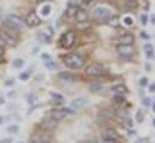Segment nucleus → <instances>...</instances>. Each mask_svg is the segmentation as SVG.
<instances>
[{"label":"nucleus","instance_id":"nucleus-22","mask_svg":"<svg viewBox=\"0 0 155 143\" xmlns=\"http://www.w3.org/2000/svg\"><path fill=\"white\" fill-rule=\"evenodd\" d=\"M38 39L41 41V42H44V44H48L50 41H51V38H48L47 35H45L44 33H41L39 36H38Z\"/></svg>","mask_w":155,"mask_h":143},{"label":"nucleus","instance_id":"nucleus-37","mask_svg":"<svg viewBox=\"0 0 155 143\" xmlns=\"http://www.w3.org/2000/svg\"><path fill=\"white\" fill-rule=\"evenodd\" d=\"M0 143H12V138H2L0 139Z\"/></svg>","mask_w":155,"mask_h":143},{"label":"nucleus","instance_id":"nucleus-10","mask_svg":"<svg viewBox=\"0 0 155 143\" xmlns=\"http://www.w3.org/2000/svg\"><path fill=\"white\" fill-rule=\"evenodd\" d=\"M56 126H57V121L53 120V119L50 118V116L42 119L41 122H40V125H39V127H40L41 130H44V131H51V130H53Z\"/></svg>","mask_w":155,"mask_h":143},{"label":"nucleus","instance_id":"nucleus-29","mask_svg":"<svg viewBox=\"0 0 155 143\" xmlns=\"http://www.w3.org/2000/svg\"><path fill=\"white\" fill-rule=\"evenodd\" d=\"M7 131H8L10 133H17V132L19 131V127H18L17 125H11V126L7 127Z\"/></svg>","mask_w":155,"mask_h":143},{"label":"nucleus","instance_id":"nucleus-17","mask_svg":"<svg viewBox=\"0 0 155 143\" xmlns=\"http://www.w3.org/2000/svg\"><path fill=\"white\" fill-rule=\"evenodd\" d=\"M111 91H113L115 95H122V96H124V95L127 92V88H126V86H125V85L119 84V85L113 86V87H111Z\"/></svg>","mask_w":155,"mask_h":143},{"label":"nucleus","instance_id":"nucleus-25","mask_svg":"<svg viewBox=\"0 0 155 143\" xmlns=\"http://www.w3.org/2000/svg\"><path fill=\"white\" fill-rule=\"evenodd\" d=\"M102 88H103V86H102V84H99V82L92 84V85L90 86V90H91V91H93V92H96V91H101Z\"/></svg>","mask_w":155,"mask_h":143},{"label":"nucleus","instance_id":"nucleus-5","mask_svg":"<svg viewBox=\"0 0 155 143\" xmlns=\"http://www.w3.org/2000/svg\"><path fill=\"white\" fill-rule=\"evenodd\" d=\"M73 113H74V110H73V109H70V108L54 109V110H52V111H51L50 118H52V119H53V120H56V121H61V120H63L67 115L73 114Z\"/></svg>","mask_w":155,"mask_h":143},{"label":"nucleus","instance_id":"nucleus-15","mask_svg":"<svg viewBox=\"0 0 155 143\" xmlns=\"http://www.w3.org/2000/svg\"><path fill=\"white\" fill-rule=\"evenodd\" d=\"M102 138L103 141H117V135L113 130H107L102 133Z\"/></svg>","mask_w":155,"mask_h":143},{"label":"nucleus","instance_id":"nucleus-28","mask_svg":"<svg viewBox=\"0 0 155 143\" xmlns=\"http://www.w3.org/2000/svg\"><path fill=\"white\" fill-rule=\"evenodd\" d=\"M45 67H47L48 69H53V68L56 67V64H54V62L50 58V59H46V61H45Z\"/></svg>","mask_w":155,"mask_h":143},{"label":"nucleus","instance_id":"nucleus-4","mask_svg":"<svg viewBox=\"0 0 155 143\" xmlns=\"http://www.w3.org/2000/svg\"><path fill=\"white\" fill-rule=\"evenodd\" d=\"M31 143H52L51 137L47 135V131H36L30 136Z\"/></svg>","mask_w":155,"mask_h":143},{"label":"nucleus","instance_id":"nucleus-8","mask_svg":"<svg viewBox=\"0 0 155 143\" xmlns=\"http://www.w3.org/2000/svg\"><path fill=\"white\" fill-rule=\"evenodd\" d=\"M93 16L98 21L105 22V21H108L110 18V11L108 8H105V7H96L93 10Z\"/></svg>","mask_w":155,"mask_h":143},{"label":"nucleus","instance_id":"nucleus-13","mask_svg":"<svg viewBox=\"0 0 155 143\" xmlns=\"http://www.w3.org/2000/svg\"><path fill=\"white\" fill-rule=\"evenodd\" d=\"M119 45H132L133 44V35L131 34H124L117 38Z\"/></svg>","mask_w":155,"mask_h":143},{"label":"nucleus","instance_id":"nucleus-34","mask_svg":"<svg viewBox=\"0 0 155 143\" xmlns=\"http://www.w3.org/2000/svg\"><path fill=\"white\" fill-rule=\"evenodd\" d=\"M139 85L140 86H147L148 85V79L147 78H142L140 81H139Z\"/></svg>","mask_w":155,"mask_h":143},{"label":"nucleus","instance_id":"nucleus-32","mask_svg":"<svg viewBox=\"0 0 155 143\" xmlns=\"http://www.w3.org/2000/svg\"><path fill=\"white\" fill-rule=\"evenodd\" d=\"M137 121H138V122H142V121H143V114H142L140 110L137 111Z\"/></svg>","mask_w":155,"mask_h":143},{"label":"nucleus","instance_id":"nucleus-49","mask_svg":"<svg viewBox=\"0 0 155 143\" xmlns=\"http://www.w3.org/2000/svg\"><path fill=\"white\" fill-rule=\"evenodd\" d=\"M153 110L155 111V102H154V104H153Z\"/></svg>","mask_w":155,"mask_h":143},{"label":"nucleus","instance_id":"nucleus-45","mask_svg":"<svg viewBox=\"0 0 155 143\" xmlns=\"http://www.w3.org/2000/svg\"><path fill=\"white\" fill-rule=\"evenodd\" d=\"M140 36H142V38H145V39H148V38H149V36H148L147 34H144V32H142V34H140Z\"/></svg>","mask_w":155,"mask_h":143},{"label":"nucleus","instance_id":"nucleus-11","mask_svg":"<svg viewBox=\"0 0 155 143\" xmlns=\"http://www.w3.org/2000/svg\"><path fill=\"white\" fill-rule=\"evenodd\" d=\"M117 52L120 56H122L124 58H128L133 55V47L132 45H117L116 47Z\"/></svg>","mask_w":155,"mask_h":143},{"label":"nucleus","instance_id":"nucleus-33","mask_svg":"<svg viewBox=\"0 0 155 143\" xmlns=\"http://www.w3.org/2000/svg\"><path fill=\"white\" fill-rule=\"evenodd\" d=\"M147 21H148V16H147V15H143V16L140 17V23H142L143 25H145V24H147Z\"/></svg>","mask_w":155,"mask_h":143},{"label":"nucleus","instance_id":"nucleus-43","mask_svg":"<svg viewBox=\"0 0 155 143\" xmlns=\"http://www.w3.org/2000/svg\"><path fill=\"white\" fill-rule=\"evenodd\" d=\"M4 103H5V98H4V97H1V96H0V105H2V104H4Z\"/></svg>","mask_w":155,"mask_h":143},{"label":"nucleus","instance_id":"nucleus-2","mask_svg":"<svg viewBox=\"0 0 155 143\" xmlns=\"http://www.w3.org/2000/svg\"><path fill=\"white\" fill-rule=\"evenodd\" d=\"M6 23H7V25L10 27V28H12L13 30H17V32H21V30H23V28H24V25H25V23H24V19L22 18V17H19V16H17V15H8L7 17H6Z\"/></svg>","mask_w":155,"mask_h":143},{"label":"nucleus","instance_id":"nucleus-50","mask_svg":"<svg viewBox=\"0 0 155 143\" xmlns=\"http://www.w3.org/2000/svg\"><path fill=\"white\" fill-rule=\"evenodd\" d=\"M153 124H154V126H155V119H154V120H153Z\"/></svg>","mask_w":155,"mask_h":143},{"label":"nucleus","instance_id":"nucleus-19","mask_svg":"<svg viewBox=\"0 0 155 143\" xmlns=\"http://www.w3.org/2000/svg\"><path fill=\"white\" fill-rule=\"evenodd\" d=\"M144 50L147 51V56H148V58H154L155 53H154V50H153V47H151L150 44H145V45H144Z\"/></svg>","mask_w":155,"mask_h":143},{"label":"nucleus","instance_id":"nucleus-3","mask_svg":"<svg viewBox=\"0 0 155 143\" xmlns=\"http://www.w3.org/2000/svg\"><path fill=\"white\" fill-rule=\"evenodd\" d=\"M59 44L63 48H71L75 44V33L71 30L63 33L59 38Z\"/></svg>","mask_w":155,"mask_h":143},{"label":"nucleus","instance_id":"nucleus-39","mask_svg":"<svg viewBox=\"0 0 155 143\" xmlns=\"http://www.w3.org/2000/svg\"><path fill=\"white\" fill-rule=\"evenodd\" d=\"M149 104H150V99H149V98H144V99H143V105L148 107Z\"/></svg>","mask_w":155,"mask_h":143},{"label":"nucleus","instance_id":"nucleus-38","mask_svg":"<svg viewBox=\"0 0 155 143\" xmlns=\"http://www.w3.org/2000/svg\"><path fill=\"white\" fill-rule=\"evenodd\" d=\"M34 99H35L34 95H29V96H28V102H29L30 104H33V103H34Z\"/></svg>","mask_w":155,"mask_h":143},{"label":"nucleus","instance_id":"nucleus-26","mask_svg":"<svg viewBox=\"0 0 155 143\" xmlns=\"http://www.w3.org/2000/svg\"><path fill=\"white\" fill-rule=\"evenodd\" d=\"M113 99H114V102H115V103H119V104H121V103H124V102H125V98H124V96H122V95H115Z\"/></svg>","mask_w":155,"mask_h":143},{"label":"nucleus","instance_id":"nucleus-30","mask_svg":"<svg viewBox=\"0 0 155 143\" xmlns=\"http://www.w3.org/2000/svg\"><path fill=\"white\" fill-rule=\"evenodd\" d=\"M23 64H24V62H23V59H21V58L13 61V67H15V68H21Z\"/></svg>","mask_w":155,"mask_h":143},{"label":"nucleus","instance_id":"nucleus-27","mask_svg":"<svg viewBox=\"0 0 155 143\" xmlns=\"http://www.w3.org/2000/svg\"><path fill=\"white\" fill-rule=\"evenodd\" d=\"M76 27L79 28V29H86V28H88L90 27V23L86 21V22H78L76 23Z\"/></svg>","mask_w":155,"mask_h":143},{"label":"nucleus","instance_id":"nucleus-21","mask_svg":"<svg viewBox=\"0 0 155 143\" xmlns=\"http://www.w3.org/2000/svg\"><path fill=\"white\" fill-rule=\"evenodd\" d=\"M108 22H109L110 27H114V28L119 27V17H111L108 19Z\"/></svg>","mask_w":155,"mask_h":143},{"label":"nucleus","instance_id":"nucleus-47","mask_svg":"<svg viewBox=\"0 0 155 143\" xmlns=\"http://www.w3.org/2000/svg\"><path fill=\"white\" fill-rule=\"evenodd\" d=\"M151 22H153V23H154V24H155V15H154V16H153V17H151Z\"/></svg>","mask_w":155,"mask_h":143},{"label":"nucleus","instance_id":"nucleus-20","mask_svg":"<svg viewBox=\"0 0 155 143\" xmlns=\"http://www.w3.org/2000/svg\"><path fill=\"white\" fill-rule=\"evenodd\" d=\"M40 13H41V16H44V17L48 16V15L51 13V6H50L48 4L44 5V6L41 7V10H40Z\"/></svg>","mask_w":155,"mask_h":143},{"label":"nucleus","instance_id":"nucleus-35","mask_svg":"<svg viewBox=\"0 0 155 143\" xmlns=\"http://www.w3.org/2000/svg\"><path fill=\"white\" fill-rule=\"evenodd\" d=\"M91 2H92V0H80V4L82 6H88Z\"/></svg>","mask_w":155,"mask_h":143},{"label":"nucleus","instance_id":"nucleus-51","mask_svg":"<svg viewBox=\"0 0 155 143\" xmlns=\"http://www.w3.org/2000/svg\"><path fill=\"white\" fill-rule=\"evenodd\" d=\"M17 143H23V142H17Z\"/></svg>","mask_w":155,"mask_h":143},{"label":"nucleus","instance_id":"nucleus-12","mask_svg":"<svg viewBox=\"0 0 155 143\" xmlns=\"http://www.w3.org/2000/svg\"><path fill=\"white\" fill-rule=\"evenodd\" d=\"M58 78L62 81H65V82H73V81L76 80V76L73 73H69V72H61L58 74Z\"/></svg>","mask_w":155,"mask_h":143},{"label":"nucleus","instance_id":"nucleus-23","mask_svg":"<svg viewBox=\"0 0 155 143\" xmlns=\"http://www.w3.org/2000/svg\"><path fill=\"white\" fill-rule=\"evenodd\" d=\"M29 78H30V72H29V70L22 72V73L19 74V80H22V81H25V80H28Z\"/></svg>","mask_w":155,"mask_h":143},{"label":"nucleus","instance_id":"nucleus-24","mask_svg":"<svg viewBox=\"0 0 155 143\" xmlns=\"http://www.w3.org/2000/svg\"><path fill=\"white\" fill-rule=\"evenodd\" d=\"M50 96H51V98L53 99V101H58V102H62L63 101V96L62 95H59V93H56V92H51L50 93Z\"/></svg>","mask_w":155,"mask_h":143},{"label":"nucleus","instance_id":"nucleus-42","mask_svg":"<svg viewBox=\"0 0 155 143\" xmlns=\"http://www.w3.org/2000/svg\"><path fill=\"white\" fill-rule=\"evenodd\" d=\"M5 85H6V86H8V85H13V80H12V79H10V80H6Z\"/></svg>","mask_w":155,"mask_h":143},{"label":"nucleus","instance_id":"nucleus-36","mask_svg":"<svg viewBox=\"0 0 155 143\" xmlns=\"http://www.w3.org/2000/svg\"><path fill=\"white\" fill-rule=\"evenodd\" d=\"M4 62V47L0 45V63Z\"/></svg>","mask_w":155,"mask_h":143},{"label":"nucleus","instance_id":"nucleus-6","mask_svg":"<svg viewBox=\"0 0 155 143\" xmlns=\"http://www.w3.org/2000/svg\"><path fill=\"white\" fill-rule=\"evenodd\" d=\"M24 23L25 25L30 27V28H34V27H38L41 21H40V17L38 16V13L35 11H30L27 16H25V19H24Z\"/></svg>","mask_w":155,"mask_h":143},{"label":"nucleus","instance_id":"nucleus-40","mask_svg":"<svg viewBox=\"0 0 155 143\" xmlns=\"http://www.w3.org/2000/svg\"><path fill=\"white\" fill-rule=\"evenodd\" d=\"M136 143H149V141L148 138H142V139H138Z\"/></svg>","mask_w":155,"mask_h":143},{"label":"nucleus","instance_id":"nucleus-48","mask_svg":"<svg viewBox=\"0 0 155 143\" xmlns=\"http://www.w3.org/2000/svg\"><path fill=\"white\" fill-rule=\"evenodd\" d=\"M4 122V116H0V125Z\"/></svg>","mask_w":155,"mask_h":143},{"label":"nucleus","instance_id":"nucleus-41","mask_svg":"<svg viewBox=\"0 0 155 143\" xmlns=\"http://www.w3.org/2000/svg\"><path fill=\"white\" fill-rule=\"evenodd\" d=\"M149 91H150V92H155V82L149 86Z\"/></svg>","mask_w":155,"mask_h":143},{"label":"nucleus","instance_id":"nucleus-7","mask_svg":"<svg viewBox=\"0 0 155 143\" xmlns=\"http://www.w3.org/2000/svg\"><path fill=\"white\" fill-rule=\"evenodd\" d=\"M85 73H86L88 76L98 78V76H102V75L104 74V70H103L102 65H99V64H90L88 67H86Z\"/></svg>","mask_w":155,"mask_h":143},{"label":"nucleus","instance_id":"nucleus-1","mask_svg":"<svg viewBox=\"0 0 155 143\" xmlns=\"http://www.w3.org/2000/svg\"><path fill=\"white\" fill-rule=\"evenodd\" d=\"M64 64L70 69H80L85 64V57L80 53H68L64 57Z\"/></svg>","mask_w":155,"mask_h":143},{"label":"nucleus","instance_id":"nucleus-18","mask_svg":"<svg viewBox=\"0 0 155 143\" xmlns=\"http://www.w3.org/2000/svg\"><path fill=\"white\" fill-rule=\"evenodd\" d=\"M75 19H76V22H86L87 21V13H86V11L82 10V8H79L78 12H76V15H75Z\"/></svg>","mask_w":155,"mask_h":143},{"label":"nucleus","instance_id":"nucleus-9","mask_svg":"<svg viewBox=\"0 0 155 143\" xmlns=\"http://www.w3.org/2000/svg\"><path fill=\"white\" fill-rule=\"evenodd\" d=\"M0 39H1V41L5 44V45H7L8 47H15L16 45H17V39L16 38H13L10 33H6V32H0Z\"/></svg>","mask_w":155,"mask_h":143},{"label":"nucleus","instance_id":"nucleus-16","mask_svg":"<svg viewBox=\"0 0 155 143\" xmlns=\"http://www.w3.org/2000/svg\"><path fill=\"white\" fill-rule=\"evenodd\" d=\"M78 10H79V6H78L76 4H69V5L67 6L65 15H67L68 17H73V16H75V15H76Z\"/></svg>","mask_w":155,"mask_h":143},{"label":"nucleus","instance_id":"nucleus-44","mask_svg":"<svg viewBox=\"0 0 155 143\" xmlns=\"http://www.w3.org/2000/svg\"><path fill=\"white\" fill-rule=\"evenodd\" d=\"M103 143H117V141H103Z\"/></svg>","mask_w":155,"mask_h":143},{"label":"nucleus","instance_id":"nucleus-14","mask_svg":"<svg viewBox=\"0 0 155 143\" xmlns=\"http://www.w3.org/2000/svg\"><path fill=\"white\" fill-rule=\"evenodd\" d=\"M86 102H87V99L85 97H78L74 101H71V108L75 109V110L76 109H80V108H82L86 104Z\"/></svg>","mask_w":155,"mask_h":143},{"label":"nucleus","instance_id":"nucleus-46","mask_svg":"<svg viewBox=\"0 0 155 143\" xmlns=\"http://www.w3.org/2000/svg\"><path fill=\"white\" fill-rule=\"evenodd\" d=\"M42 58H45V59H50L51 57H50L48 55H42Z\"/></svg>","mask_w":155,"mask_h":143},{"label":"nucleus","instance_id":"nucleus-31","mask_svg":"<svg viewBox=\"0 0 155 143\" xmlns=\"http://www.w3.org/2000/svg\"><path fill=\"white\" fill-rule=\"evenodd\" d=\"M124 22H125V24H126V25H132L133 19H132L131 17H128V16H127V17H125V18H124Z\"/></svg>","mask_w":155,"mask_h":143}]
</instances>
